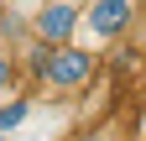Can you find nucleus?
Segmentation results:
<instances>
[{"label":"nucleus","mask_w":146,"mask_h":141,"mask_svg":"<svg viewBox=\"0 0 146 141\" xmlns=\"http://www.w3.org/2000/svg\"><path fill=\"white\" fill-rule=\"evenodd\" d=\"M36 73H42L47 89H84V84L94 78V52H89V47H73V42L47 47L42 63H36Z\"/></svg>","instance_id":"obj_1"},{"label":"nucleus","mask_w":146,"mask_h":141,"mask_svg":"<svg viewBox=\"0 0 146 141\" xmlns=\"http://www.w3.org/2000/svg\"><path fill=\"white\" fill-rule=\"evenodd\" d=\"M131 21H136V0H89L84 5V26H89V37H99V42L125 37Z\"/></svg>","instance_id":"obj_2"},{"label":"nucleus","mask_w":146,"mask_h":141,"mask_svg":"<svg viewBox=\"0 0 146 141\" xmlns=\"http://www.w3.org/2000/svg\"><path fill=\"white\" fill-rule=\"evenodd\" d=\"M78 26H84V11L73 5V0H47V5L31 16V31H36L47 47H63V42H73V31H78Z\"/></svg>","instance_id":"obj_3"},{"label":"nucleus","mask_w":146,"mask_h":141,"mask_svg":"<svg viewBox=\"0 0 146 141\" xmlns=\"http://www.w3.org/2000/svg\"><path fill=\"white\" fill-rule=\"evenodd\" d=\"M26 115H31V104H26V99H5V104H0V131H5V136H11V131H16V126H21V120H26Z\"/></svg>","instance_id":"obj_4"},{"label":"nucleus","mask_w":146,"mask_h":141,"mask_svg":"<svg viewBox=\"0 0 146 141\" xmlns=\"http://www.w3.org/2000/svg\"><path fill=\"white\" fill-rule=\"evenodd\" d=\"M11 78H16V63L5 58V52H0V94H5V89H11Z\"/></svg>","instance_id":"obj_5"},{"label":"nucleus","mask_w":146,"mask_h":141,"mask_svg":"<svg viewBox=\"0 0 146 141\" xmlns=\"http://www.w3.org/2000/svg\"><path fill=\"white\" fill-rule=\"evenodd\" d=\"M0 141H11V136H5V131H0Z\"/></svg>","instance_id":"obj_6"}]
</instances>
